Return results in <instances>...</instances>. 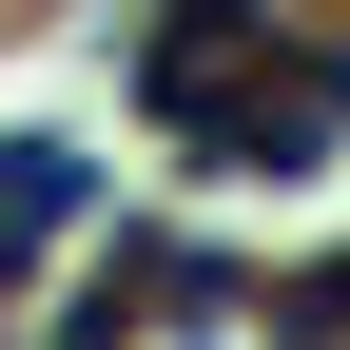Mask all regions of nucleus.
<instances>
[{
    "label": "nucleus",
    "mask_w": 350,
    "mask_h": 350,
    "mask_svg": "<svg viewBox=\"0 0 350 350\" xmlns=\"http://www.w3.org/2000/svg\"><path fill=\"white\" fill-rule=\"evenodd\" d=\"M39 234H78V156H59V137H20V156H0V273H20Z\"/></svg>",
    "instance_id": "1"
}]
</instances>
